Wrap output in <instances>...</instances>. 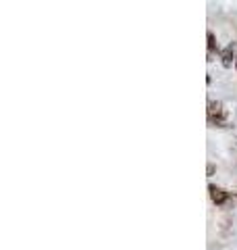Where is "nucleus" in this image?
Segmentation results:
<instances>
[{
    "label": "nucleus",
    "mask_w": 237,
    "mask_h": 250,
    "mask_svg": "<svg viewBox=\"0 0 237 250\" xmlns=\"http://www.w3.org/2000/svg\"><path fill=\"white\" fill-rule=\"evenodd\" d=\"M208 123L210 125H218V127H223L229 119V113L223 103H217V100H210L208 103Z\"/></svg>",
    "instance_id": "f257e3e1"
},
{
    "label": "nucleus",
    "mask_w": 237,
    "mask_h": 250,
    "mask_svg": "<svg viewBox=\"0 0 237 250\" xmlns=\"http://www.w3.org/2000/svg\"><path fill=\"white\" fill-rule=\"evenodd\" d=\"M208 192H210V198H212L215 205H218V207L227 205V200H229V192L227 190H223V188H218V186H210Z\"/></svg>",
    "instance_id": "f03ea898"
},
{
    "label": "nucleus",
    "mask_w": 237,
    "mask_h": 250,
    "mask_svg": "<svg viewBox=\"0 0 237 250\" xmlns=\"http://www.w3.org/2000/svg\"><path fill=\"white\" fill-rule=\"evenodd\" d=\"M233 50H235V46L231 44V46H227V48L223 50V52H220V61H223V65L225 67H231L233 65Z\"/></svg>",
    "instance_id": "7ed1b4c3"
},
{
    "label": "nucleus",
    "mask_w": 237,
    "mask_h": 250,
    "mask_svg": "<svg viewBox=\"0 0 237 250\" xmlns=\"http://www.w3.org/2000/svg\"><path fill=\"white\" fill-rule=\"evenodd\" d=\"M206 38H208V52H215V50H217V38H215V34H212V31H208Z\"/></svg>",
    "instance_id": "20e7f679"
},
{
    "label": "nucleus",
    "mask_w": 237,
    "mask_h": 250,
    "mask_svg": "<svg viewBox=\"0 0 237 250\" xmlns=\"http://www.w3.org/2000/svg\"><path fill=\"white\" fill-rule=\"evenodd\" d=\"M235 67H237V61H235Z\"/></svg>",
    "instance_id": "39448f33"
}]
</instances>
